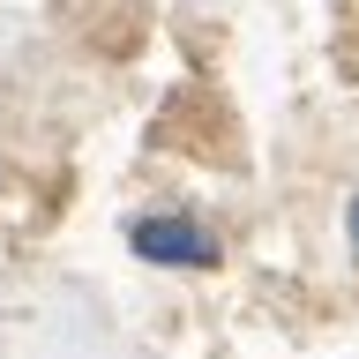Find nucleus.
I'll return each instance as SVG.
<instances>
[{
    "label": "nucleus",
    "instance_id": "nucleus-1",
    "mask_svg": "<svg viewBox=\"0 0 359 359\" xmlns=\"http://www.w3.org/2000/svg\"><path fill=\"white\" fill-rule=\"evenodd\" d=\"M128 247H135V262H150V269H217L224 262V247L210 240V224L180 217V210L135 217L128 224Z\"/></svg>",
    "mask_w": 359,
    "mask_h": 359
},
{
    "label": "nucleus",
    "instance_id": "nucleus-2",
    "mask_svg": "<svg viewBox=\"0 0 359 359\" xmlns=\"http://www.w3.org/2000/svg\"><path fill=\"white\" fill-rule=\"evenodd\" d=\"M344 232H352V247H359V195H352V210H344Z\"/></svg>",
    "mask_w": 359,
    "mask_h": 359
}]
</instances>
